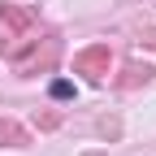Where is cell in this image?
Instances as JSON below:
<instances>
[{
	"label": "cell",
	"mask_w": 156,
	"mask_h": 156,
	"mask_svg": "<svg viewBox=\"0 0 156 156\" xmlns=\"http://www.w3.org/2000/svg\"><path fill=\"white\" fill-rule=\"evenodd\" d=\"M61 56V39L56 35H44V39H30V52H17L13 56V69L22 78H35V74H48Z\"/></svg>",
	"instance_id": "7a4b0ae2"
},
{
	"label": "cell",
	"mask_w": 156,
	"mask_h": 156,
	"mask_svg": "<svg viewBox=\"0 0 156 156\" xmlns=\"http://www.w3.org/2000/svg\"><path fill=\"white\" fill-rule=\"evenodd\" d=\"M52 100H74V83L69 78H56L52 83Z\"/></svg>",
	"instance_id": "8992f818"
},
{
	"label": "cell",
	"mask_w": 156,
	"mask_h": 156,
	"mask_svg": "<svg viewBox=\"0 0 156 156\" xmlns=\"http://www.w3.org/2000/svg\"><path fill=\"white\" fill-rule=\"evenodd\" d=\"M152 65L147 61H130V65H122V74H117V91H139V87H147L152 83Z\"/></svg>",
	"instance_id": "277c9868"
},
{
	"label": "cell",
	"mask_w": 156,
	"mask_h": 156,
	"mask_svg": "<svg viewBox=\"0 0 156 156\" xmlns=\"http://www.w3.org/2000/svg\"><path fill=\"white\" fill-rule=\"evenodd\" d=\"M56 126H61L56 113H39V130H56Z\"/></svg>",
	"instance_id": "52a82bcc"
},
{
	"label": "cell",
	"mask_w": 156,
	"mask_h": 156,
	"mask_svg": "<svg viewBox=\"0 0 156 156\" xmlns=\"http://www.w3.org/2000/svg\"><path fill=\"white\" fill-rule=\"evenodd\" d=\"M0 147H30V130L13 117H0Z\"/></svg>",
	"instance_id": "5b68a950"
},
{
	"label": "cell",
	"mask_w": 156,
	"mask_h": 156,
	"mask_svg": "<svg viewBox=\"0 0 156 156\" xmlns=\"http://www.w3.org/2000/svg\"><path fill=\"white\" fill-rule=\"evenodd\" d=\"M39 35L35 13L22 5H0V56H17V48H26Z\"/></svg>",
	"instance_id": "6da1fadb"
},
{
	"label": "cell",
	"mask_w": 156,
	"mask_h": 156,
	"mask_svg": "<svg viewBox=\"0 0 156 156\" xmlns=\"http://www.w3.org/2000/svg\"><path fill=\"white\" fill-rule=\"evenodd\" d=\"M139 44H147V48L156 52V26H147V30H139Z\"/></svg>",
	"instance_id": "9c48e42d"
},
{
	"label": "cell",
	"mask_w": 156,
	"mask_h": 156,
	"mask_svg": "<svg viewBox=\"0 0 156 156\" xmlns=\"http://www.w3.org/2000/svg\"><path fill=\"white\" fill-rule=\"evenodd\" d=\"M108 69H113L108 44H91V48H83V52H74V74H83L91 87H100L104 78H108Z\"/></svg>",
	"instance_id": "3957f363"
},
{
	"label": "cell",
	"mask_w": 156,
	"mask_h": 156,
	"mask_svg": "<svg viewBox=\"0 0 156 156\" xmlns=\"http://www.w3.org/2000/svg\"><path fill=\"white\" fill-rule=\"evenodd\" d=\"M100 130L108 134V139H117V134H122V126H117V122H113V117H104V122H100Z\"/></svg>",
	"instance_id": "ba28073f"
}]
</instances>
